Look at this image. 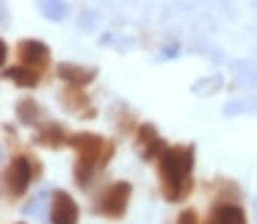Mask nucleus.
Instances as JSON below:
<instances>
[{
  "instance_id": "obj_13",
  "label": "nucleus",
  "mask_w": 257,
  "mask_h": 224,
  "mask_svg": "<svg viewBox=\"0 0 257 224\" xmlns=\"http://www.w3.org/2000/svg\"><path fill=\"white\" fill-rule=\"evenodd\" d=\"M39 114H42V108L36 105V100H31V97H25V100L17 102V117L23 125H36L39 122Z\"/></svg>"
},
{
  "instance_id": "obj_14",
  "label": "nucleus",
  "mask_w": 257,
  "mask_h": 224,
  "mask_svg": "<svg viewBox=\"0 0 257 224\" xmlns=\"http://www.w3.org/2000/svg\"><path fill=\"white\" fill-rule=\"evenodd\" d=\"M39 12L45 14L47 20H64V17H67V6H64V0H39Z\"/></svg>"
},
{
  "instance_id": "obj_12",
  "label": "nucleus",
  "mask_w": 257,
  "mask_h": 224,
  "mask_svg": "<svg viewBox=\"0 0 257 224\" xmlns=\"http://www.w3.org/2000/svg\"><path fill=\"white\" fill-rule=\"evenodd\" d=\"M210 218L216 224H246V213L240 210L238 205H232V202H221V205L213 207Z\"/></svg>"
},
{
  "instance_id": "obj_2",
  "label": "nucleus",
  "mask_w": 257,
  "mask_h": 224,
  "mask_svg": "<svg viewBox=\"0 0 257 224\" xmlns=\"http://www.w3.org/2000/svg\"><path fill=\"white\" fill-rule=\"evenodd\" d=\"M69 144H72L75 152H78L75 183L83 185V188L91 183V174H94L100 166H105V163L111 161L113 150H116L111 141H105L102 136H97V133H75L72 139H69Z\"/></svg>"
},
{
  "instance_id": "obj_15",
  "label": "nucleus",
  "mask_w": 257,
  "mask_h": 224,
  "mask_svg": "<svg viewBox=\"0 0 257 224\" xmlns=\"http://www.w3.org/2000/svg\"><path fill=\"white\" fill-rule=\"evenodd\" d=\"M199 218H196V210H183L177 216V224H196Z\"/></svg>"
},
{
  "instance_id": "obj_1",
  "label": "nucleus",
  "mask_w": 257,
  "mask_h": 224,
  "mask_svg": "<svg viewBox=\"0 0 257 224\" xmlns=\"http://www.w3.org/2000/svg\"><path fill=\"white\" fill-rule=\"evenodd\" d=\"M191 169H194V147H166V152L158 161V174H161V191L169 202H183L191 194V188H194Z\"/></svg>"
},
{
  "instance_id": "obj_9",
  "label": "nucleus",
  "mask_w": 257,
  "mask_h": 224,
  "mask_svg": "<svg viewBox=\"0 0 257 224\" xmlns=\"http://www.w3.org/2000/svg\"><path fill=\"white\" fill-rule=\"evenodd\" d=\"M61 102L72 114H80V117H86V119L94 117V108H91V102H89V94H86L83 89H78V86H67V89H64Z\"/></svg>"
},
{
  "instance_id": "obj_3",
  "label": "nucleus",
  "mask_w": 257,
  "mask_h": 224,
  "mask_svg": "<svg viewBox=\"0 0 257 224\" xmlns=\"http://www.w3.org/2000/svg\"><path fill=\"white\" fill-rule=\"evenodd\" d=\"M34 174H39V163H34L28 155H14L12 163L3 172V188H6V196L14 199V196H23L25 188L31 185Z\"/></svg>"
},
{
  "instance_id": "obj_8",
  "label": "nucleus",
  "mask_w": 257,
  "mask_h": 224,
  "mask_svg": "<svg viewBox=\"0 0 257 224\" xmlns=\"http://www.w3.org/2000/svg\"><path fill=\"white\" fill-rule=\"evenodd\" d=\"M56 72H58V78H61L67 86H78V89L89 86L91 80L97 78V69H91V67H75V64H58Z\"/></svg>"
},
{
  "instance_id": "obj_6",
  "label": "nucleus",
  "mask_w": 257,
  "mask_h": 224,
  "mask_svg": "<svg viewBox=\"0 0 257 224\" xmlns=\"http://www.w3.org/2000/svg\"><path fill=\"white\" fill-rule=\"evenodd\" d=\"M17 58H20V64L42 72L50 64V47L45 42H36V39H23L17 45Z\"/></svg>"
},
{
  "instance_id": "obj_11",
  "label": "nucleus",
  "mask_w": 257,
  "mask_h": 224,
  "mask_svg": "<svg viewBox=\"0 0 257 224\" xmlns=\"http://www.w3.org/2000/svg\"><path fill=\"white\" fill-rule=\"evenodd\" d=\"M3 75H6V78H12L14 83L23 86V89H34V86L42 80V72L25 67V64H6V67H3Z\"/></svg>"
},
{
  "instance_id": "obj_7",
  "label": "nucleus",
  "mask_w": 257,
  "mask_h": 224,
  "mask_svg": "<svg viewBox=\"0 0 257 224\" xmlns=\"http://www.w3.org/2000/svg\"><path fill=\"white\" fill-rule=\"evenodd\" d=\"M50 221L53 224H78V205L67 191H56L50 196Z\"/></svg>"
},
{
  "instance_id": "obj_4",
  "label": "nucleus",
  "mask_w": 257,
  "mask_h": 224,
  "mask_svg": "<svg viewBox=\"0 0 257 224\" xmlns=\"http://www.w3.org/2000/svg\"><path fill=\"white\" fill-rule=\"evenodd\" d=\"M130 191H133V185H130L127 180H119V183L108 185V188L97 196V205H94L97 213H100V216H108V218L124 216L127 202H130Z\"/></svg>"
},
{
  "instance_id": "obj_10",
  "label": "nucleus",
  "mask_w": 257,
  "mask_h": 224,
  "mask_svg": "<svg viewBox=\"0 0 257 224\" xmlns=\"http://www.w3.org/2000/svg\"><path fill=\"white\" fill-rule=\"evenodd\" d=\"M69 139H72V136H69L58 122H50V125H45V128H39V130H36V136H34L36 144L50 147V150H58V147L69 144Z\"/></svg>"
},
{
  "instance_id": "obj_5",
  "label": "nucleus",
  "mask_w": 257,
  "mask_h": 224,
  "mask_svg": "<svg viewBox=\"0 0 257 224\" xmlns=\"http://www.w3.org/2000/svg\"><path fill=\"white\" fill-rule=\"evenodd\" d=\"M136 150L144 161H161V155L166 152V141L161 139L155 125H139L136 130Z\"/></svg>"
}]
</instances>
